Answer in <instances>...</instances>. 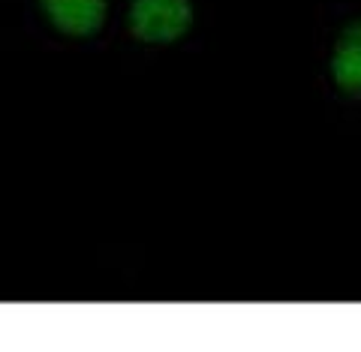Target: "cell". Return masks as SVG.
<instances>
[{"instance_id": "obj_3", "label": "cell", "mask_w": 361, "mask_h": 352, "mask_svg": "<svg viewBox=\"0 0 361 352\" xmlns=\"http://www.w3.org/2000/svg\"><path fill=\"white\" fill-rule=\"evenodd\" d=\"M331 75L337 87L346 90V94H361V18L353 21L337 40Z\"/></svg>"}, {"instance_id": "obj_1", "label": "cell", "mask_w": 361, "mask_h": 352, "mask_svg": "<svg viewBox=\"0 0 361 352\" xmlns=\"http://www.w3.org/2000/svg\"><path fill=\"white\" fill-rule=\"evenodd\" d=\"M190 21V0H133L130 6V30L142 42H172L184 37Z\"/></svg>"}, {"instance_id": "obj_2", "label": "cell", "mask_w": 361, "mask_h": 352, "mask_svg": "<svg viewBox=\"0 0 361 352\" xmlns=\"http://www.w3.org/2000/svg\"><path fill=\"white\" fill-rule=\"evenodd\" d=\"M51 25L70 37H90L106 18V0H39Z\"/></svg>"}]
</instances>
